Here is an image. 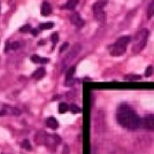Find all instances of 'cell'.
Instances as JSON below:
<instances>
[{"instance_id":"cell-23","label":"cell","mask_w":154,"mask_h":154,"mask_svg":"<svg viewBox=\"0 0 154 154\" xmlns=\"http://www.w3.org/2000/svg\"><path fill=\"white\" fill-rule=\"evenodd\" d=\"M153 72H154V68L152 66H148L147 68H146V72H145V76L146 77H151L152 75H153Z\"/></svg>"},{"instance_id":"cell-19","label":"cell","mask_w":154,"mask_h":154,"mask_svg":"<svg viewBox=\"0 0 154 154\" xmlns=\"http://www.w3.org/2000/svg\"><path fill=\"white\" fill-rule=\"evenodd\" d=\"M54 27V24L52 22H45V23H41L39 24V29L40 30H46V29H51Z\"/></svg>"},{"instance_id":"cell-17","label":"cell","mask_w":154,"mask_h":154,"mask_svg":"<svg viewBox=\"0 0 154 154\" xmlns=\"http://www.w3.org/2000/svg\"><path fill=\"white\" fill-rule=\"evenodd\" d=\"M58 109H59V113H60V114H64L66 112H68V109H69V106H68V105H67L66 103H61L60 105H59Z\"/></svg>"},{"instance_id":"cell-12","label":"cell","mask_w":154,"mask_h":154,"mask_svg":"<svg viewBox=\"0 0 154 154\" xmlns=\"http://www.w3.org/2000/svg\"><path fill=\"white\" fill-rule=\"evenodd\" d=\"M46 124H47V127H48V128H51V129H53V130L58 129V127H59L58 121H56L54 117H48V119L46 120Z\"/></svg>"},{"instance_id":"cell-4","label":"cell","mask_w":154,"mask_h":154,"mask_svg":"<svg viewBox=\"0 0 154 154\" xmlns=\"http://www.w3.org/2000/svg\"><path fill=\"white\" fill-rule=\"evenodd\" d=\"M61 143V138L59 136H46L45 138V144L50 150H55L56 145H59Z\"/></svg>"},{"instance_id":"cell-22","label":"cell","mask_w":154,"mask_h":154,"mask_svg":"<svg viewBox=\"0 0 154 154\" xmlns=\"http://www.w3.org/2000/svg\"><path fill=\"white\" fill-rule=\"evenodd\" d=\"M21 146H22V148H25L27 151H30V150H31L30 140H28V139L23 140V142H22V144H21Z\"/></svg>"},{"instance_id":"cell-7","label":"cell","mask_w":154,"mask_h":154,"mask_svg":"<svg viewBox=\"0 0 154 154\" xmlns=\"http://www.w3.org/2000/svg\"><path fill=\"white\" fill-rule=\"evenodd\" d=\"M70 22L77 28H82L84 25V21H83V19L81 17V15L78 13H72L70 15Z\"/></svg>"},{"instance_id":"cell-28","label":"cell","mask_w":154,"mask_h":154,"mask_svg":"<svg viewBox=\"0 0 154 154\" xmlns=\"http://www.w3.org/2000/svg\"><path fill=\"white\" fill-rule=\"evenodd\" d=\"M31 32H32V35H33V36H37V35H38V30H37V29H32Z\"/></svg>"},{"instance_id":"cell-2","label":"cell","mask_w":154,"mask_h":154,"mask_svg":"<svg viewBox=\"0 0 154 154\" xmlns=\"http://www.w3.org/2000/svg\"><path fill=\"white\" fill-rule=\"evenodd\" d=\"M147 37H148V30L147 29H142L139 30L134 38L132 41V53L137 54L142 51L146 45V41H147Z\"/></svg>"},{"instance_id":"cell-21","label":"cell","mask_w":154,"mask_h":154,"mask_svg":"<svg viewBox=\"0 0 154 154\" xmlns=\"http://www.w3.org/2000/svg\"><path fill=\"white\" fill-rule=\"evenodd\" d=\"M142 80V76L139 75H129L125 77V81H140Z\"/></svg>"},{"instance_id":"cell-9","label":"cell","mask_w":154,"mask_h":154,"mask_svg":"<svg viewBox=\"0 0 154 154\" xmlns=\"http://www.w3.org/2000/svg\"><path fill=\"white\" fill-rule=\"evenodd\" d=\"M51 13H52V7H51V5H50V2H48V1H44L43 5H41V14H43L44 16H47V15H50Z\"/></svg>"},{"instance_id":"cell-25","label":"cell","mask_w":154,"mask_h":154,"mask_svg":"<svg viewBox=\"0 0 154 154\" xmlns=\"http://www.w3.org/2000/svg\"><path fill=\"white\" fill-rule=\"evenodd\" d=\"M59 40V35L58 33H53L52 35V41H53V44H56Z\"/></svg>"},{"instance_id":"cell-27","label":"cell","mask_w":154,"mask_h":154,"mask_svg":"<svg viewBox=\"0 0 154 154\" xmlns=\"http://www.w3.org/2000/svg\"><path fill=\"white\" fill-rule=\"evenodd\" d=\"M62 154H69V147H68V145H64V147H63V153Z\"/></svg>"},{"instance_id":"cell-18","label":"cell","mask_w":154,"mask_h":154,"mask_svg":"<svg viewBox=\"0 0 154 154\" xmlns=\"http://www.w3.org/2000/svg\"><path fill=\"white\" fill-rule=\"evenodd\" d=\"M154 15V0H152V2L150 4L148 8H147V17L151 19Z\"/></svg>"},{"instance_id":"cell-13","label":"cell","mask_w":154,"mask_h":154,"mask_svg":"<svg viewBox=\"0 0 154 154\" xmlns=\"http://www.w3.org/2000/svg\"><path fill=\"white\" fill-rule=\"evenodd\" d=\"M78 5V0H68L67 4L63 6L64 9H68V10H72L76 8V6Z\"/></svg>"},{"instance_id":"cell-29","label":"cell","mask_w":154,"mask_h":154,"mask_svg":"<svg viewBox=\"0 0 154 154\" xmlns=\"http://www.w3.org/2000/svg\"><path fill=\"white\" fill-rule=\"evenodd\" d=\"M5 114H6V112H5V111H4V112H0V115H5Z\"/></svg>"},{"instance_id":"cell-10","label":"cell","mask_w":154,"mask_h":154,"mask_svg":"<svg viewBox=\"0 0 154 154\" xmlns=\"http://www.w3.org/2000/svg\"><path fill=\"white\" fill-rule=\"evenodd\" d=\"M45 74H46V72H45L44 68H38L36 72L31 75V77H32L33 80H41V78L45 76Z\"/></svg>"},{"instance_id":"cell-16","label":"cell","mask_w":154,"mask_h":154,"mask_svg":"<svg viewBox=\"0 0 154 154\" xmlns=\"http://www.w3.org/2000/svg\"><path fill=\"white\" fill-rule=\"evenodd\" d=\"M21 46V44L19 41H13L12 44L9 43H7V47H6V51H8V50H13V51H16V50H19Z\"/></svg>"},{"instance_id":"cell-6","label":"cell","mask_w":154,"mask_h":154,"mask_svg":"<svg viewBox=\"0 0 154 154\" xmlns=\"http://www.w3.org/2000/svg\"><path fill=\"white\" fill-rule=\"evenodd\" d=\"M140 127L147 130H154V115H147L140 120Z\"/></svg>"},{"instance_id":"cell-20","label":"cell","mask_w":154,"mask_h":154,"mask_svg":"<svg viewBox=\"0 0 154 154\" xmlns=\"http://www.w3.org/2000/svg\"><path fill=\"white\" fill-rule=\"evenodd\" d=\"M69 109H70V112L74 114H77V113H80L81 112V108L76 105V103H72L70 106H69Z\"/></svg>"},{"instance_id":"cell-5","label":"cell","mask_w":154,"mask_h":154,"mask_svg":"<svg viewBox=\"0 0 154 154\" xmlns=\"http://www.w3.org/2000/svg\"><path fill=\"white\" fill-rule=\"evenodd\" d=\"M81 50H82V46H81V44H80V43L74 44V45H72V47L70 48V51H69V53H68V55L66 56V60H64V62H69V61H72V59H75V58L77 56V54L81 52Z\"/></svg>"},{"instance_id":"cell-1","label":"cell","mask_w":154,"mask_h":154,"mask_svg":"<svg viewBox=\"0 0 154 154\" xmlns=\"http://www.w3.org/2000/svg\"><path fill=\"white\" fill-rule=\"evenodd\" d=\"M116 119L120 125H122L123 128H127L129 130H136L140 127V117L127 103H121L117 107Z\"/></svg>"},{"instance_id":"cell-24","label":"cell","mask_w":154,"mask_h":154,"mask_svg":"<svg viewBox=\"0 0 154 154\" xmlns=\"http://www.w3.org/2000/svg\"><path fill=\"white\" fill-rule=\"evenodd\" d=\"M31 31V28L29 24H25V25H23L22 28L20 29V32H22V33H27V32H30Z\"/></svg>"},{"instance_id":"cell-3","label":"cell","mask_w":154,"mask_h":154,"mask_svg":"<svg viewBox=\"0 0 154 154\" xmlns=\"http://www.w3.org/2000/svg\"><path fill=\"white\" fill-rule=\"evenodd\" d=\"M130 40H131L130 36H123V37L119 38L117 41L114 44L113 48L111 50V55H113V56L123 55L127 50V45L130 43Z\"/></svg>"},{"instance_id":"cell-15","label":"cell","mask_w":154,"mask_h":154,"mask_svg":"<svg viewBox=\"0 0 154 154\" xmlns=\"http://www.w3.org/2000/svg\"><path fill=\"white\" fill-rule=\"evenodd\" d=\"M94 17L95 20H98L99 22H103L106 20V13L103 10H99V12H95L94 13Z\"/></svg>"},{"instance_id":"cell-14","label":"cell","mask_w":154,"mask_h":154,"mask_svg":"<svg viewBox=\"0 0 154 154\" xmlns=\"http://www.w3.org/2000/svg\"><path fill=\"white\" fill-rule=\"evenodd\" d=\"M31 61L33 62V63H40V64H44V63H47L50 60L46 59V58H40V56H38V55H32V56H31Z\"/></svg>"},{"instance_id":"cell-11","label":"cell","mask_w":154,"mask_h":154,"mask_svg":"<svg viewBox=\"0 0 154 154\" xmlns=\"http://www.w3.org/2000/svg\"><path fill=\"white\" fill-rule=\"evenodd\" d=\"M74 74H75V67H70L67 72V77H66V83L67 84H72L75 82L72 78H74Z\"/></svg>"},{"instance_id":"cell-8","label":"cell","mask_w":154,"mask_h":154,"mask_svg":"<svg viewBox=\"0 0 154 154\" xmlns=\"http://www.w3.org/2000/svg\"><path fill=\"white\" fill-rule=\"evenodd\" d=\"M107 2H108V0H97L94 2V5H93V13L99 12V10H103L105 6L107 5Z\"/></svg>"},{"instance_id":"cell-26","label":"cell","mask_w":154,"mask_h":154,"mask_svg":"<svg viewBox=\"0 0 154 154\" xmlns=\"http://www.w3.org/2000/svg\"><path fill=\"white\" fill-rule=\"evenodd\" d=\"M67 47H68V43H64V44H63V45L61 46V48H60V52H61V53H62V52H64Z\"/></svg>"}]
</instances>
